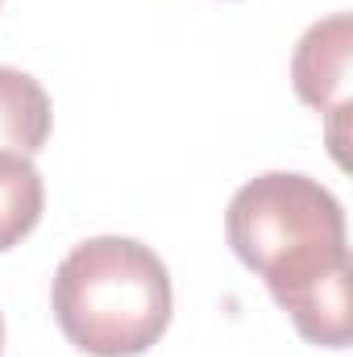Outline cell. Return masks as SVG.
<instances>
[{
  "instance_id": "3957f363",
  "label": "cell",
  "mask_w": 353,
  "mask_h": 357,
  "mask_svg": "<svg viewBox=\"0 0 353 357\" xmlns=\"http://www.w3.org/2000/svg\"><path fill=\"white\" fill-rule=\"evenodd\" d=\"M350 50H353V21L350 13H333L316 21L291 59V79L303 104L320 108L329 116V146L337 162H345V112H350Z\"/></svg>"
},
{
  "instance_id": "8992f818",
  "label": "cell",
  "mask_w": 353,
  "mask_h": 357,
  "mask_svg": "<svg viewBox=\"0 0 353 357\" xmlns=\"http://www.w3.org/2000/svg\"><path fill=\"white\" fill-rule=\"evenodd\" d=\"M0 349H4V320H0Z\"/></svg>"
},
{
  "instance_id": "7a4b0ae2",
  "label": "cell",
  "mask_w": 353,
  "mask_h": 357,
  "mask_svg": "<svg viewBox=\"0 0 353 357\" xmlns=\"http://www.w3.org/2000/svg\"><path fill=\"white\" fill-rule=\"evenodd\" d=\"M54 320L91 357H137L171 324V274L133 237L80 241L54 270Z\"/></svg>"
},
{
  "instance_id": "5b68a950",
  "label": "cell",
  "mask_w": 353,
  "mask_h": 357,
  "mask_svg": "<svg viewBox=\"0 0 353 357\" xmlns=\"http://www.w3.org/2000/svg\"><path fill=\"white\" fill-rule=\"evenodd\" d=\"M42 204L46 187L38 167L25 154L0 150V254L13 250L25 233H33V225L42 220Z\"/></svg>"
},
{
  "instance_id": "277c9868",
  "label": "cell",
  "mask_w": 353,
  "mask_h": 357,
  "mask_svg": "<svg viewBox=\"0 0 353 357\" xmlns=\"http://www.w3.org/2000/svg\"><path fill=\"white\" fill-rule=\"evenodd\" d=\"M50 137V96L46 88L13 67H0V150L38 154Z\"/></svg>"
},
{
  "instance_id": "6da1fadb",
  "label": "cell",
  "mask_w": 353,
  "mask_h": 357,
  "mask_svg": "<svg viewBox=\"0 0 353 357\" xmlns=\"http://www.w3.org/2000/svg\"><path fill=\"white\" fill-rule=\"evenodd\" d=\"M233 254L262 274L278 307L312 345L345 349L350 320V245L345 212L329 187L295 171L250 178L225 212Z\"/></svg>"
}]
</instances>
